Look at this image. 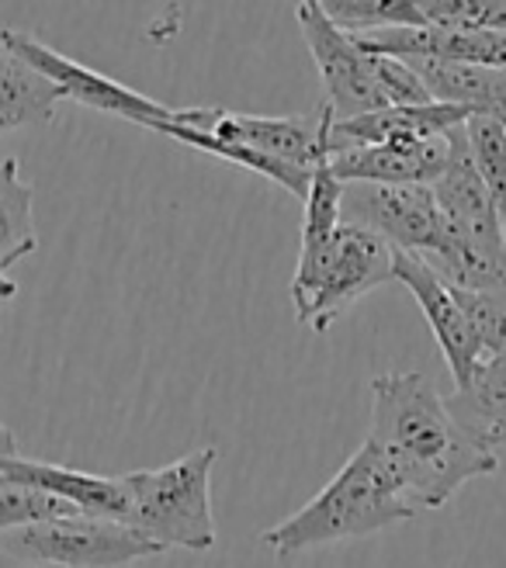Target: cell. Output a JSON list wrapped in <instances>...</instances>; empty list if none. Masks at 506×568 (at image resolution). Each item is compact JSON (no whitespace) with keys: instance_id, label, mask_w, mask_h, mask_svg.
Returning <instances> with one entry per match:
<instances>
[{"instance_id":"obj_1","label":"cell","mask_w":506,"mask_h":568,"mask_svg":"<svg viewBox=\"0 0 506 568\" xmlns=\"http://www.w3.org/2000/svg\"><path fill=\"white\" fill-rule=\"evenodd\" d=\"M368 440L416 509H441L468 478L493 475L499 458L475 447L424 372H385L372 378Z\"/></svg>"},{"instance_id":"obj_2","label":"cell","mask_w":506,"mask_h":568,"mask_svg":"<svg viewBox=\"0 0 506 568\" xmlns=\"http://www.w3.org/2000/svg\"><path fill=\"white\" fill-rule=\"evenodd\" d=\"M413 517L416 506L406 499L399 478L364 440L298 514L261 534V545L277 558H295L302 551L354 541V537H372Z\"/></svg>"},{"instance_id":"obj_3","label":"cell","mask_w":506,"mask_h":568,"mask_svg":"<svg viewBox=\"0 0 506 568\" xmlns=\"http://www.w3.org/2000/svg\"><path fill=\"white\" fill-rule=\"evenodd\" d=\"M219 462L215 447L191 450L184 458L129 471V527L139 530L156 548L209 551L215 548L212 517V468Z\"/></svg>"},{"instance_id":"obj_4","label":"cell","mask_w":506,"mask_h":568,"mask_svg":"<svg viewBox=\"0 0 506 568\" xmlns=\"http://www.w3.org/2000/svg\"><path fill=\"white\" fill-rule=\"evenodd\" d=\"M0 45H4L11 55H18L21 63L36 67L42 77H49L55 88H60L63 101H77L83 108L104 111V115H115L122 122L143 125L153 132H163L166 125H191L202 132L215 129L219 108H171L163 101H153L146 94L125 88V83L111 80L108 73H98L91 67L70 60V55L55 52L52 45L39 42L36 36L14 32V28H0Z\"/></svg>"},{"instance_id":"obj_5","label":"cell","mask_w":506,"mask_h":568,"mask_svg":"<svg viewBox=\"0 0 506 568\" xmlns=\"http://www.w3.org/2000/svg\"><path fill=\"white\" fill-rule=\"evenodd\" d=\"M0 548L60 568H122L163 555V548L146 541L129 524L98 520L83 514L11 530L0 537Z\"/></svg>"},{"instance_id":"obj_6","label":"cell","mask_w":506,"mask_h":568,"mask_svg":"<svg viewBox=\"0 0 506 568\" xmlns=\"http://www.w3.org/2000/svg\"><path fill=\"white\" fill-rule=\"evenodd\" d=\"M298 32L313 52L323 91H326V108L333 122H351L372 111L392 108L382 83H378V67L375 52L364 49L351 32L336 28L320 0H305L295 8Z\"/></svg>"},{"instance_id":"obj_7","label":"cell","mask_w":506,"mask_h":568,"mask_svg":"<svg viewBox=\"0 0 506 568\" xmlns=\"http://www.w3.org/2000/svg\"><path fill=\"white\" fill-rule=\"evenodd\" d=\"M341 222L368 230L396 253L416 257H431L444 233L431 184H344Z\"/></svg>"},{"instance_id":"obj_8","label":"cell","mask_w":506,"mask_h":568,"mask_svg":"<svg viewBox=\"0 0 506 568\" xmlns=\"http://www.w3.org/2000/svg\"><path fill=\"white\" fill-rule=\"evenodd\" d=\"M392 277H396V250L368 230L341 225L330 257L313 284V295L295 316L313 333H326L357 298L375 292L378 284Z\"/></svg>"},{"instance_id":"obj_9","label":"cell","mask_w":506,"mask_h":568,"mask_svg":"<svg viewBox=\"0 0 506 568\" xmlns=\"http://www.w3.org/2000/svg\"><path fill=\"white\" fill-rule=\"evenodd\" d=\"M396 281L416 298L427 326L434 329V339L447 361V372L455 378V388H462L486 357L465 320V308L455 288L416 253H396Z\"/></svg>"},{"instance_id":"obj_10","label":"cell","mask_w":506,"mask_h":568,"mask_svg":"<svg viewBox=\"0 0 506 568\" xmlns=\"http://www.w3.org/2000/svg\"><path fill=\"white\" fill-rule=\"evenodd\" d=\"M330 125L333 115L323 104L313 115H236V111H222L212 135L222 142H240V146H250L264 156H274L289 166L298 170H316L326 166V139H330Z\"/></svg>"},{"instance_id":"obj_11","label":"cell","mask_w":506,"mask_h":568,"mask_svg":"<svg viewBox=\"0 0 506 568\" xmlns=\"http://www.w3.org/2000/svg\"><path fill=\"white\" fill-rule=\"evenodd\" d=\"M452 132L419 142H388V146L333 153L326 170L341 184H434L452 163Z\"/></svg>"},{"instance_id":"obj_12","label":"cell","mask_w":506,"mask_h":568,"mask_svg":"<svg viewBox=\"0 0 506 568\" xmlns=\"http://www.w3.org/2000/svg\"><path fill=\"white\" fill-rule=\"evenodd\" d=\"M472 119V111L455 104H419V108H382L372 115H361L351 122H333L326 150L344 153L357 146H388V142H419V139H437L452 129H462ZM326 156V160H330Z\"/></svg>"},{"instance_id":"obj_13","label":"cell","mask_w":506,"mask_h":568,"mask_svg":"<svg viewBox=\"0 0 506 568\" xmlns=\"http://www.w3.org/2000/svg\"><path fill=\"white\" fill-rule=\"evenodd\" d=\"M0 471H8L11 478L24 481V486H36L60 503L73 506L83 517H98V520H129V489L125 478H104V475H88L67 465H49V462H32V458H8L0 462Z\"/></svg>"},{"instance_id":"obj_14","label":"cell","mask_w":506,"mask_h":568,"mask_svg":"<svg viewBox=\"0 0 506 568\" xmlns=\"http://www.w3.org/2000/svg\"><path fill=\"white\" fill-rule=\"evenodd\" d=\"M341 197L344 184L336 181L326 166L316 170L313 187L305 197V219H302V246H298V264L292 274V305L295 312L305 308L308 295H313V284L330 257L333 240L341 233Z\"/></svg>"},{"instance_id":"obj_15","label":"cell","mask_w":506,"mask_h":568,"mask_svg":"<svg viewBox=\"0 0 506 568\" xmlns=\"http://www.w3.org/2000/svg\"><path fill=\"white\" fill-rule=\"evenodd\" d=\"M444 403L462 426V434L475 447L499 458V450H506V361L486 357L475 367V375Z\"/></svg>"},{"instance_id":"obj_16","label":"cell","mask_w":506,"mask_h":568,"mask_svg":"<svg viewBox=\"0 0 506 568\" xmlns=\"http://www.w3.org/2000/svg\"><path fill=\"white\" fill-rule=\"evenodd\" d=\"M63 101L60 88L42 77L36 67L21 63L0 45V135L21 125H42L52 119L55 104Z\"/></svg>"},{"instance_id":"obj_17","label":"cell","mask_w":506,"mask_h":568,"mask_svg":"<svg viewBox=\"0 0 506 568\" xmlns=\"http://www.w3.org/2000/svg\"><path fill=\"white\" fill-rule=\"evenodd\" d=\"M32 197L36 194L21 174V163L8 156L0 163V271L4 274L39 246Z\"/></svg>"},{"instance_id":"obj_18","label":"cell","mask_w":506,"mask_h":568,"mask_svg":"<svg viewBox=\"0 0 506 568\" xmlns=\"http://www.w3.org/2000/svg\"><path fill=\"white\" fill-rule=\"evenodd\" d=\"M163 135L184 142V146L199 150V153H209V156H219V160H226V163L246 166V170H253V174H261V178L274 181L277 187H285L289 194H295L298 202H305V197H308V187H313V178H316L313 170L289 166V163H281L274 156H264V153L250 150V146H240V142H222L212 132L191 129V125H166Z\"/></svg>"},{"instance_id":"obj_19","label":"cell","mask_w":506,"mask_h":568,"mask_svg":"<svg viewBox=\"0 0 506 568\" xmlns=\"http://www.w3.org/2000/svg\"><path fill=\"white\" fill-rule=\"evenodd\" d=\"M326 18L351 36L385 32V28H424L419 0H323Z\"/></svg>"},{"instance_id":"obj_20","label":"cell","mask_w":506,"mask_h":568,"mask_svg":"<svg viewBox=\"0 0 506 568\" xmlns=\"http://www.w3.org/2000/svg\"><path fill=\"white\" fill-rule=\"evenodd\" d=\"M73 514H77L73 506L60 503L36 486H24V481L11 478L8 471H0V537L21 527H32V524L73 517Z\"/></svg>"},{"instance_id":"obj_21","label":"cell","mask_w":506,"mask_h":568,"mask_svg":"<svg viewBox=\"0 0 506 568\" xmlns=\"http://www.w3.org/2000/svg\"><path fill=\"white\" fill-rule=\"evenodd\" d=\"M465 139L472 163L489 187L499 215L506 212V125L489 115H472L465 122Z\"/></svg>"},{"instance_id":"obj_22","label":"cell","mask_w":506,"mask_h":568,"mask_svg":"<svg viewBox=\"0 0 506 568\" xmlns=\"http://www.w3.org/2000/svg\"><path fill=\"white\" fill-rule=\"evenodd\" d=\"M427 24L447 32L506 36V0H419Z\"/></svg>"},{"instance_id":"obj_23","label":"cell","mask_w":506,"mask_h":568,"mask_svg":"<svg viewBox=\"0 0 506 568\" xmlns=\"http://www.w3.org/2000/svg\"><path fill=\"white\" fill-rule=\"evenodd\" d=\"M465 320L479 339L483 354L506 361V292H462L455 288Z\"/></svg>"},{"instance_id":"obj_24","label":"cell","mask_w":506,"mask_h":568,"mask_svg":"<svg viewBox=\"0 0 506 568\" xmlns=\"http://www.w3.org/2000/svg\"><path fill=\"white\" fill-rule=\"evenodd\" d=\"M378 67V83L388 98L392 108H419L431 104V91L424 88V80L416 77V70L403 60H392V55H375Z\"/></svg>"},{"instance_id":"obj_25","label":"cell","mask_w":506,"mask_h":568,"mask_svg":"<svg viewBox=\"0 0 506 568\" xmlns=\"http://www.w3.org/2000/svg\"><path fill=\"white\" fill-rule=\"evenodd\" d=\"M0 568H60V565H45V561H32V558H21L0 548Z\"/></svg>"},{"instance_id":"obj_26","label":"cell","mask_w":506,"mask_h":568,"mask_svg":"<svg viewBox=\"0 0 506 568\" xmlns=\"http://www.w3.org/2000/svg\"><path fill=\"white\" fill-rule=\"evenodd\" d=\"M8 458H18V440L8 426L0 423V462H8Z\"/></svg>"},{"instance_id":"obj_27","label":"cell","mask_w":506,"mask_h":568,"mask_svg":"<svg viewBox=\"0 0 506 568\" xmlns=\"http://www.w3.org/2000/svg\"><path fill=\"white\" fill-rule=\"evenodd\" d=\"M14 295H18V284H14L4 271H0V305H8Z\"/></svg>"},{"instance_id":"obj_28","label":"cell","mask_w":506,"mask_h":568,"mask_svg":"<svg viewBox=\"0 0 506 568\" xmlns=\"http://www.w3.org/2000/svg\"><path fill=\"white\" fill-rule=\"evenodd\" d=\"M503 240H506V212H503Z\"/></svg>"}]
</instances>
